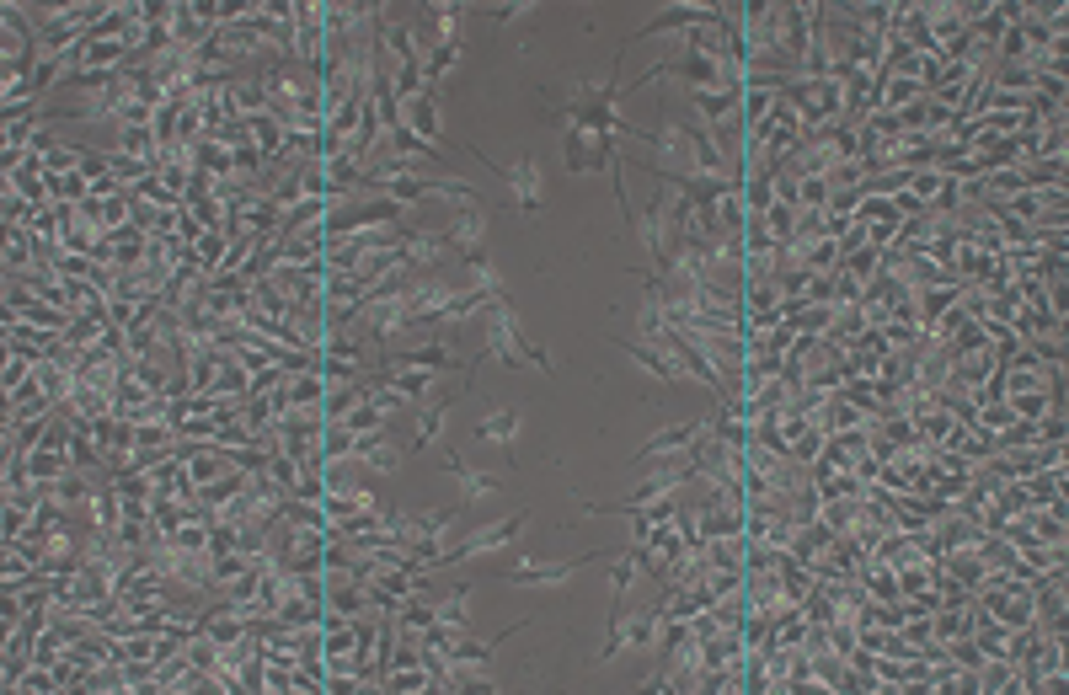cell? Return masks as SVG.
Here are the masks:
<instances>
[{
	"label": "cell",
	"mask_w": 1069,
	"mask_h": 695,
	"mask_svg": "<svg viewBox=\"0 0 1069 695\" xmlns=\"http://www.w3.org/2000/svg\"><path fill=\"white\" fill-rule=\"evenodd\" d=\"M476 439H482V444H503V450H514V439H519V412H514V407L487 412V417H482V428H476Z\"/></svg>",
	"instance_id": "cell-1"
},
{
	"label": "cell",
	"mask_w": 1069,
	"mask_h": 695,
	"mask_svg": "<svg viewBox=\"0 0 1069 695\" xmlns=\"http://www.w3.org/2000/svg\"><path fill=\"white\" fill-rule=\"evenodd\" d=\"M508 188H514L519 209H535L540 204V166L535 161H514L508 166Z\"/></svg>",
	"instance_id": "cell-2"
},
{
	"label": "cell",
	"mask_w": 1069,
	"mask_h": 695,
	"mask_svg": "<svg viewBox=\"0 0 1069 695\" xmlns=\"http://www.w3.org/2000/svg\"><path fill=\"white\" fill-rule=\"evenodd\" d=\"M449 476L460 482V498H466V503L492 498V492H498V482H492L487 471H466V466H460V455H455V450H449Z\"/></svg>",
	"instance_id": "cell-3"
},
{
	"label": "cell",
	"mask_w": 1069,
	"mask_h": 695,
	"mask_svg": "<svg viewBox=\"0 0 1069 695\" xmlns=\"http://www.w3.org/2000/svg\"><path fill=\"white\" fill-rule=\"evenodd\" d=\"M578 567H583V562H556V567H540V562H535V567H514L508 578H514V583H540V589H562V583L578 573Z\"/></svg>",
	"instance_id": "cell-4"
},
{
	"label": "cell",
	"mask_w": 1069,
	"mask_h": 695,
	"mask_svg": "<svg viewBox=\"0 0 1069 695\" xmlns=\"http://www.w3.org/2000/svg\"><path fill=\"white\" fill-rule=\"evenodd\" d=\"M631 578H637V567H631V556H621V562H615V573H610V589H615V594L631 589Z\"/></svg>",
	"instance_id": "cell-7"
},
{
	"label": "cell",
	"mask_w": 1069,
	"mask_h": 695,
	"mask_svg": "<svg viewBox=\"0 0 1069 695\" xmlns=\"http://www.w3.org/2000/svg\"><path fill=\"white\" fill-rule=\"evenodd\" d=\"M482 230H487L482 214H466V225L455 230V246H476V241H482Z\"/></svg>",
	"instance_id": "cell-6"
},
{
	"label": "cell",
	"mask_w": 1069,
	"mask_h": 695,
	"mask_svg": "<svg viewBox=\"0 0 1069 695\" xmlns=\"http://www.w3.org/2000/svg\"><path fill=\"white\" fill-rule=\"evenodd\" d=\"M695 439V423H685V428H663V434L653 439V444H642V455H663V450H679V444H690Z\"/></svg>",
	"instance_id": "cell-5"
}]
</instances>
